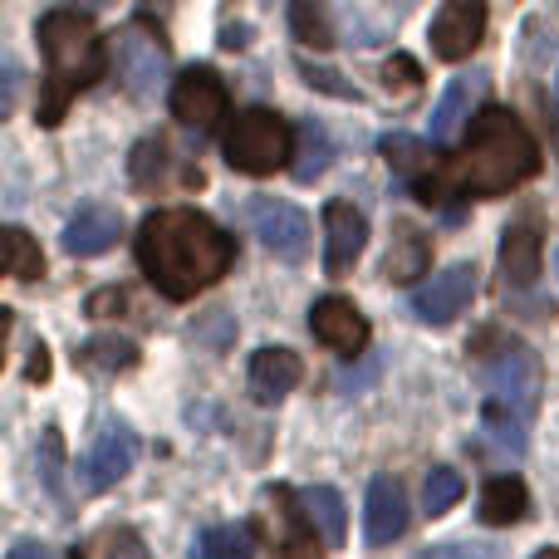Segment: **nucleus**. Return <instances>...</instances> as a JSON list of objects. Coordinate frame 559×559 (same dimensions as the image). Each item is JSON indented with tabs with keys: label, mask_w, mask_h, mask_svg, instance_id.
I'll return each instance as SVG.
<instances>
[{
	"label": "nucleus",
	"mask_w": 559,
	"mask_h": 559,
	"mask_svg": "<svg viewBox=\"0 0 559 559\" xmlns=\"http://www.w3.org/2000/svg\"><path fill=\"white\" fill-rule=\"evenodd\" d=\"M114 64H118V79H123V88L133 98H157V88H163L167 74H173L167 45H163V35L147 25V15H138L133 25L114 35Z\"/></svg>",
	"instance_id": "6"
},
{
	"label": "nucleus",
	"mask_w": 559,
	"mask_h": 559,
	"mask_svg": "<svg viewBox=\"0 0 559 559\" xmlns=\"http://www.w3.org/2000/svg\"><path fill=\"white\" fill-rule=\"evenodd\" d=\"M222 45H226V49H241V45H246V29H241V25H236V29H226V39H222Z\"/></svg>",
	"instance_id": "39"
},
{
	"label": "nucleus",
	"mask_w": 559,
	"mask_h": 559,
	"mask_svg": "<svg viewBox=\"0 0 559 559\" xmlns=\"http://www.w3.org/2000/svg\"><path fill=\"white\" fill-rule=\"evenodd\" d=\"M123 305H128L123 289H94V295H88V314L94 319H108L114 309H123Z\"/></svg>",
	"instance_id": "36"
},
{
	"label": "nucleus",
	"mask_w": 559,
	"mask_h": 559,
	"mask_svg": "<svg viewBox=\"0 0 559 559\" xmlns=\"http://www.w3.org/2000/svg\"><path fill=\"white\" fill-rule=\"evenodd\" d=\"M0 246H5V275L10 280L29 285V280L45 275V255H39V246L29 241V231H20V226H5V231H0Z\"/></svg>",
	"instance_id": "25"
},
{
	"label": "nucleus",
	"mask_w": 559,
	"mask_h": 559,
	"mask_svg": "<svg viewBox=\"0 0 559 559\" xmlns=\"http://www.w3.org/2000/svg\"><path fill=\"white\" fill-rule=\"evenodd\" d=\"M192 559H255V525H216L197 540Z\"/></svg>",
	"instance_id": "23"
},
{
	"label": "nucleus",
	"mask_w": 559,
	"mask_h": 559,
	"mask_svg": "<svg viewBox=\"0 0 559 559\" xmlns=\"http://www.w3.org/2000/svg\"><path fill=\"white\" fill-rule=\"evenodd\" d=\"M427 265H432V241H427L413 222H397L393 246H388V255H383V275L393 280V285H413L417 275H427Z\"/></svg>",
	"instance_id": "18"
},
{
	"label": "nucleus",
	"mask_w": 559,
	"mask_h": 559,
	"mask_svg": "<svg viewBox=\"0 0 559 559\" xmlns=\"http://www.w3.org/2000/svg\"><path fill=\"white\" fill-rule=\"evenodd\" d=\"M163 173H167V147L157 143V138L138 143V147H133V182H138V187H153Z\"/></svg>",
	"instance_id": "30"
},
{
	"label": "nucleus",
	"mask_w": 559,
	"mask_h": 559,
	"mask_svg": "<svg viewBox=\"0 0 559 559\" xmlns=\"http://www.w3.org/2000/svg\"><path fill=\"white\" fill-rule=\"evenodd\" d=\"M29 354H35V358H29V368H25V373L35 378V383H45V378H49V348H45V344H35V348H29Z\"/></svg>",
	"instance_id": "38"
},
{
	"label": "nucleus",
	"mask_w": 559,
	"mask_h": 559,
	"mask_svg": "<svg viewBox=\"0 0 559 559\" xmlns=\"http://www.w3.org/2000/svg\"><path fill=\"white\" fill-rule=\"evenodd\" d=\"M299 378H305V364L289 348H261L251 358V393L255 403H280L285 393H295Z\"/></svg>",
	"instance_id": "17"
},
{
	"label": "nucleus",
	"mask_w": 559,
	"mask_h": 559,
	"mask_svg": "<svg viewBox=\"0 0 559 559\" xmlns=\"http://www.w3.org/2000/svg\"><path fill=\"white\" fill-rule=\"evenodd\" d=\"M540 108H545V128H550V133L559 138V108H550V104H545V98H540Z\"/></svg>",
	"instance_id": "40"
},
{
	"label": "nucleus",
	"mask_w": 559,
	"mask_h": 559,
	"mask_svg": "<svg viewBox=\"0 0 559 559\" xmlns=\"http://www.w3.org/2000/svg\"><path fill=\"white\" fill-rule=\"evenodd\" d=\"M226 108H231V94H226V84H222L216 69L197 64V69H187L182 79H173V118L182 128H192L197 138L216 133L222 118H226Z\"/></svg>",
	"instance_id": "7"
},
{
	"label": "nucleus",
	"mask_w": 559,
	"mask_h": 559,
	"mask_svg": "<svg viewBox=\"0 0 559 559\" xmlns=\"http://www.w3.org/2000/svg\"><path fill=\"white\" fill-rule=\"evenodd\" d=\"M378 153L388 157V167H393V173L413 177V182H423V177L437 167L432 147H427L423 138H413V133H388L383 143H378Z\"/></svg>",
	"instance_id": "22"
},
{
	"label": "nucleus",
	"mask_w": 559,
	"mask_h": 559,
	"mask_svg": "<svg viewBox=\"0 0 559 559\" xmlns=\"http://www.w3.org/2000/svg\"><path fill=\"white\" fill-rule=\"evenodd\" d=\"M289 25H295L299 45H314V49H329L334 45V20H329L324 5H314V0H295L289 5Z\"/></svg>",
	"instance_id": "27"
},
{
	"label": "nucleus",
	"mask_w": 559,
	"mask_h": 559,
	"mask_svg": "<svg viewBox=\"0 0 559 559\" xmlns=\"http://www.w3.org/2000/svg\"><path fill=\"white\" fill-rule=\"evenodd\" d=\"M299 74H305V84L324 88V94H334V98H358V88H354V84H338L334 69H314L309 59H299Z\"/></svg>",
	"instance_id": "31"
},
{
	"label": "nucleus",
	"mask_w": 559,
	"mask_h": 559,
	"mask_svg": "<svg viewBox=\"0 0 559 559\" xmlns=\"http://www.w3.org/2000/svg\"><path fill=\"white\" fill-rule=\"evenodd\" d=\"M535 559H559V550H540V555H535Z\"/></svg>",
	"instance_id": "41"
},
{
	"label": "nucleus",
	"mask_w": 559,
	"mask_h": 559,
	"mask_svg": "<svg viewBox=\"0 0 559 559\" xmlns=\"http://www.w3.org/2000/svg\"><path fill=\"white\" fill-rule=\"evenodd\" d=\"M481 88H486V74H456L447 84V94L432 108V143H452L456 128L472 118V104L481 98Z\"/></svg>",
	"instance_id": "19"
},
{
	"label": "nucleus",
	"mask_w": 559,
	"mask_h": 559,
	"mask_svg": "<svg viewBox=\"0 0 559 559\" xmlns=\"http://www.w3.org/2000/svg\"><path fill=\"white\" fill-rule=\"evenodd\" d=\"M138 265L163 299H197L236 265V241L206 212L163 206L138 226Z\"/></svg>",
	"instance_id": "2"
},
{
	"label": "nucleus",
	"mask_w": 559,
	"mask_h": 559,
	"mask_svg": "<svg viewBox=\"0 0 559 559\" xmlns=\"http://www.w3.org/2000/svg\"><path fill=\"white\" fill-rule=\"evenodd\" d=\"M535 173H540V147H535L531 128L511 108H481L472 118V133H466L462 153L437 163L423 182H413V192L417 202L452 212V197H466V202L506 197L511 187L531 182Z\"/></svg>",
	"instance_id": "1"
},
{
	"label": "nucleus",
	"mask_w": 559,
	"mask_h": 559,
	"mask_svg": "<svg viewBox=\"0 0 559 559\" xmlns=\"http://www.w3.org/2000/svg\"><path fill=\"white\" fill-rule=\"evenodd\" d=\"M462 496H466L462 472H452V466H432V472H427V486H423V506H427V515L452 511V506L462 501Z\"/></svg>",
	"instance_id": "28"
},
{
	"label": "nucleus",
	"mask_w": 559,
	"mask_h": 559,
	"mask_svg": "<svg viewBox=\"0 0 559 559\" xmlns=\"http://www.w3.org/2000/svg\"><path fill=\"white\" fill-rule=\"evenodd\" d=\"M138 462V437L128 432L123 423H108L104 432L94 437V447H88V456L79 462V491L84 496H98L108 491V486H118L128 472H133Z\"/></svg>",
	"instance_id": "8"
},
{
	"label": "nucleus",
	"mask_w": 559,
	"mask_h": 559,
	"mask_svg": "<svg viewBox=\"0 0 559 559\" xmlns=\"http://www.w3.org/2000/svg\"><path fill=\"white\" fill-rule=\"evenodd\" d=\"M108 559H153V555H147L138 531H118V535H108Z\"/></svg>",
	"instance_id": "34"
},
{
	"label": "nucleus",
	"mask_w": 559,
	"mask_h": 559,
	"mask_svg": "<svg viewBox=\"0 0 559 559\" xmlns=\"http://www.w3.org/2000/svg\"><path fill=\"white\" fill-rule=\"evenodd\" d=\"M69 559H84V555H79V550H74V555H69Z\"/></svg>",
	"instance_id": "42"
},
{
	"label": "nucleus",
	"mask_w": 559,
	"mask_h": 559,
	"mask_svg": "<svg viewBox=\"0 0 559 559\" xmlns=\"http://www.w3.org/2000/svg\"><path fill=\"white\" fill-rule=\"evenodd\" d=\"M251 226H255L261 246L275 255V261L299 265L309 255V216L299 212V206L261 197V202H251Z\"/></svg>",
	"instance_id": "9"
},
{
	"label": "nucleus",
	"mask_w": 559,
	"mask_h": 559,
	"mask_svg": "<svg viewBox=\"0 0 559 559\" xmlns=\"http://www.w3.org/2000/svg\"><path fill=\"white\" fill-rule=\"evenodd\" d=\"M118 236H123V216L114 206H84L74 222L64 226V251L79 261H94V255L114 251Z\"/></svg>",
	"instance_id": "15"
},
{
	"label": "nucleus",
	"mask_w": 559,
	"mask_h": 559,
	"mask_svg": "<svg viewBox=\"0 0 559 559\" xmlns=\"http://www.w3.org/2000/svg\"><path fill=\"white\" fill-rule=\"evenodd\" d=\"M368 246V222L354 202H329L324 206V271L344 275Z\"/></svg>",
	"instance_id": "13"
},
{
	"label": "nucleus",
	"mask_w": 559,
	"mask_h": 559,
	"mask_svg": "<svg viewBox=\"0 0 559 559\" xmlns=\"http://www.w3.org/2000/svg\"><path fill=\"white\" fill-rule=\"evenodd\" d=\"M299 163H295V177L299 182H314V177H324V167L334 163V143H329L324 123H314V118H305L299 123Z\"/></svg>",
	"instance_id": "24"
},
{
	"label": "nucleus",
	"mask_w": 559,
	"mask_h": 559,
	"mask_svg": "<svg viewBox=\"0 0 559 559\" xmlns=\"http://www.w3.org/2000/svg\"><path fill=\"white\" fill-rule=\"evenodd\" d=\"M555 271H559V251H555Z\"/></svg>",
	"instance_id": "43"
},
{
	"label": "nucleus",
	"mask_w": 559,
	"mask_h": 559,
	"mask_svg": "<svg viewBox=\"0 0 559 559\" xmlns=\"http://www.w3.org/2000/svg\"><path fill=\"white\" fill-rule=\"evenodd\" d=\"M5 559H55V550H49V545H39V540H15Z\"/></svg>",
	"instance_id": "37"
},
{
	"label": "nucleus",
	"mask_w": 559,
	"mask_h": 559,
	"mask_svg": "<svg viewBox=\"0 0 559 559\" xmlns=\"http://www.w3.org/2000/svg\"><path fill=\"white\" fill-rule=\"evenodd\" d=\"M305 525H309V515L299 511V521H295V535H289L285 545H280V559H319V545L305 535Z\"/></svg>",
	"instance_id": "33"
},
{
	"label": "nucleus",
	"mask_w": 559,
	"mask_h": 559,
	"mask_svg": "<svg viewBox=\"0 0 559 559\" xmlns=\"http://www.w3.org/2000/svg\"><path fill=\"white\" fill-rule=\"evenodd\" d=\"M39 49H45V94H39V123L55 128L94 79H104V39L84 10H45L39 15Z\"/></svg>",
	"instance_id": "3"
},
{
	"label": "nucleus",
	"mask_w": 559,
	"mask_h": 559,
	"mask_svg": "<svg viewBox=\"0 0 559 559\" xmlns=\"http://www.w3.org/2000/svg\"><path fill=\"white\" fill-rule=\"evenodd\" d=\"M486 35V5L476 0H447L432 15V55L437 59H472V49Z\"/></svg>",
	"instance_id": "12"
},
{
	"label": "nucleus",
	"mask_w": 559,
	"mask_h": 559,
	"mask_svg": "<svg viewBox=\"0 0 559 559\" xmlns=\"http://www.w3.org/2000/svg\"><path fill=\"white\" fill-rule=\"evenodd\" d=\"M299 506H305L309 525L319 531V540L329 545V550H338L348 535V511H344V496L334 491V486H309L305 496H299Z\"/></svg>",
	"instance_id": "20"
},
{
	"label": "nucleus",
	"mask_w": 559,
	"mask_h": 559,
	"mask_svg": "<svg viewBox=\"0 0 559 559\" xmlns=\"http://www.w3.org/2000/svg\"><path fill=\"white\" fill-rule=\"evenodd\" d=\"M540 231H535V222H515L506 226L501 236V271H506V285L515 289H531L535 280H540Z\"/></svg>",
	"instance_id": "16"
},
{
	"label": "nucleus",
	"mask_w": 559,
	"mask_h": 559,
	"mask_svg": "<svg viewBox=\"0 0 559 559\" xmlns=\"http://www.w3.org/2000/svg\"><path fill=\"white\" fill-rule=\"evenodd\" d=\"M309 329H314V338L324 348H334V354L354 358L368 348V319L354 309V299L344 295H324L314 299V309H309Z\"/></svg>",
	"instance_id": "11"
},
{
	"label": "nucleus",
	"mask_w": 559,
	"mask_h": 559,
	"mask_svg": "<svg viewBox=\"0 0 559 559\" xmlns=\"http://www.w3.org/2000/svg\"><path fill=\"white\" fill-rule=\"evenodd\" d=\"M295 128L271 108H246L226 128V163L246 177H271L275 167H285L295 157Z\"/></svg>",
	"instance_id": "5"
},
{
	"label": "nucleus",
	"mask_w": 559,
	"mask_h": 559,
	"mask_svg": "<svg viewBox=\"0 0 559 559\" xmlns=\"http://www.w3.org/2000/svg\"><path fill=\"white\" fill-rule=\"evenodd\" d=\"M79 358H84L88 368H104V373H123V368L138 364V344L133 338H118V334H98L79 348Z\"/></svg>",
	"instance_id": "26"
},
{
	"label": "nucleus",
	"mask_w": 559,
	"mask_h": 559,
	"mask_svg": "<svg viewBox=\"0 0 559 559\" xmlns=\"http://www.w3.org/2000/svg\"><path fill=\"white\" fill-rule=\"evenodd\" d=\"M531 515V491H525V481H515V476H496V481H486L481 491V521L486 525H515Z\"/></svg>",
	"instance_id": "21"
},
{
	"label": "nucleus",
	"mask_w": 559,
	"mask_h": 559,
	"mask_svg": "<svg viewBox=\"0 0 559 559\" xmlns=\"http://www.w3.org/2000/svg\"><path fill=\"white\" fill-rule=\"evenodd\" d=\"M417 559H501V550L496 545H432Z\"/></svg>",
	"instance_id": "32"
},
{
	"label": "nucleus",
	"mask_w": 559,
	"mask_h": 559,
	"mask_svg": "<svg viewBox=\"0 0 559 559\" xmlns=\"http://www.w3.org/2000/svg\"><path fill=\"white\" fill-rule=\"evenodd\" d=\"M472 299H476V265L462 261V265H447L442 275L423 280V285L413 289V314L423 319V324H452Z\"/></svg>",
	"instance_id": "10"
},
{
	"label": "nucleus",
	"mask_w": 559,
	"mask_h": 559,
	"mask_svg": "<svg viewBox=\"0 0 559 559\" xmlns=\"http://www.w3.org/2000/svg\"><path fill=\"white\" fill-rule=\"evenodd\" d=\"M364 531H368V545H393L407 531V491L393 476H373V486H368Z\"/></svg>",
	"instance_id": "14"
},
{
	"label": "nucleus",
	"mask_w": 559,
	"mask_h": 559,
	"mask_svg": "<svg viewBox=\"0 0 559 559\" xmlns=\"http://www.w3.org/2000/svg\"><path fill=\"white\" fill-rule=\"evenodd\" d=\"M481 383H486V407H481L486 437L521 456L531 417L540 407V358L525 344H515V338H501L496 354L481 348Z\"/></svg>",
	"instance_id": "4"
},
{
	"label": "nucleus",
	"mask_w": 559,
	"mask_h": 559,
	"mask_svg": "<svg viewBox=\"0 0 559 559\" xmlns=\"http://www.w3.org/2000/svg\"><path fill=\"white\" fill-rule=\"evenodd\" d=\"M383 79H388V88H393V84H397V88H417L423 69H417L407 55H393V59H388V69H383Z\"/></svg>",
	"instance_id": "35"
},
{
	"label": "nucleus",
	"mask_w": 559,
	"mask_h": 559,
	"mask_svg": "<svg viewBox=\"0 0 559 559\" xmlns=\"http://www.w3.org/2000/svg\"><path fill=\"white\" fill-rule=\"evenodd\" d=\"M39 481H45L49 496L64 501V447H59V432L49 427L45 442H39Z\"/></svg>",
	"instance_id": "29"
}]
</instances>
